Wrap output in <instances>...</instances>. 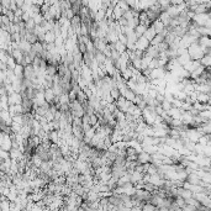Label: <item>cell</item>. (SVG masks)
Wrapping results in <instances>:
<instances>
[{
    "label": "cell",
    "mask_w": 211,
    "mask_h": 211,
    "mask_svg": "<svg viewBox=\"0 0 211 211\" xmlns=\"http://www.w3.org/2000/svg\"><path fill=\"white\" fill-rule=\"evenodd\" d=\"M157 35H158V33L154 31V29H153L152 26H151V27H148V30L146 31V33H144V36H143V37L146 38V39H148L150 42H152L153 39H154V37H156Z\"/></svg>",
    "instance_id": "obj_9"
},
{
    "label": "cell",
    "mask_w": 211,
    "mask_h": 211,
    "mask_svg": "<svg viewBox=\"0 0 211 211\" xmlns=\"http://www.w3.org/2000/svg\"><path fill=\"white\" fill-rule=\"evenodd\" d=\"M200 62H201V64L204 65L205 68L211 67V56H209V55H207V56H205V57H204V58H203Z\"/></svg>",
    "instance_id": "obj_17"
},
{
    "label": "cell",
    "mask_w": 211,
    "mask_h": 211,
    "mask_svg": "<svg viewBox=\"0 0 211 211\" xmlns=\"http://www.w3.org/2000/svg\"><path fill=\"white\" fill-rule=\"evenodd\" d=\"M110 95H111V98H112V99H114L115 101H117L118 99H120L121 94H120V90H118V88L111 89V91H110Z\"/></svg>",
    "instance_id": "obj_16"
},
{
    "label": "cell",
    "mask_w": 211,
    "mask_h": 211,
    "mask_svg": "<svg viewBox=\"0 0 211 211\" xmlns=\"http://www.w3.org/2000/svg\"><path fill=\"white\" fill-rule=\"evenodd\" d=\"M115 49L118 52L120 55H122V53H125V52L127 51V46L126 45H124L122 42H120V41H117L116 43H115Z\"/></svg>",
    "instance_id": "obj_14"
},
{
    "label": "cell",
    "mask_w": 211,
    "mask_h": 211,
    "mask_svg": "<svg viewBox=\"0 0 211 211\" xmlns=\"http://www.w3.org/2000/svg\"><path fill=\"white\" fill-rule=\"evenodd\" d=\"M152 27L154 29V31H156L157 33H162L163 30L165 29V26H164V24H163L161 20H157V21H154V22L152 24Z\"/></svg>",
    "instance_id": "obj_8"
},
{
    "label": "cell",
    "mask_w": 211,
    "mask_h": 211,
    "mask_svg": "<svg viewBox=\"0 0 211 211\" xmlns=\"http://www.w3.org/2000/svg\"><path fill=\"white\" fill-rule=\"evenodd\" d=\"M114 17H115V20L116 21H118L122 16H124V10L120 8V6H116V8H114V15H112Z\"/></svg>",
    "instance_id": "obj_13"
},
{
    "label": "cell",
    "mask_w": 211,
    "mask_h": 211,
    "mask_svg": "<svg viewBox=\"0 0 211 211\" xmlns=\"http://www.w3.org/2000/svg\"><path fill=\"white\" fill-rule=\"evenodd\" d=\"M191 21H195L197 26H206L207 22L210 21V17H209V14H200V15H195V17Z\"/></svg>",
    "instance_id": "obj_2"
},
{
    "label": "cell",
    "mask_w": 211,
    "mask_h": 211,
    "mask_svg": "<svg viewBox=\"0 0 211 211\" xmlns=\"http://www.w3.org/2000/svg\"><path fill=\"white\" fill-rule=\"evenodd\" d=\"M197 43H199L201 47L209 49V48H211V37L210 36H201L199 38V41H197Z\"/></svg>",
    "instance_id": "obj_5"
},
{
    "label": "cell",
    "mask_w": 211,
    "mask_h": 211,
    "mask_svg": "<svg viewBox=\"0 0 211 211\" xmlns=\"http://www.w3.org/2000/svg\"><path fill=\"white\" fill-rule=\"evenodd\" d=\"M138 164H147V163H151L152 162V156L148 154L147 152H142L138 154Z\"/></svg>",
    "instance_id": "obj_4"
},
{
    "label": "cell",
    "mask_w": 211,
    "mask_h": 211,
    "mask_svg": "<svg viewBox=\"0 0 211 211\" xmlns=\"http://www.w3.org/2000/svg\"><path fill=\"white\" fill-rule=\"evenodd\" d=\"M69 106H71V111H72V115L74 117H83L84 116V108H83V105L79 102L78 100L73 101L69 104Z\"/></svg>",
    "instance_id": "obj_1"
},
{
    "label": "cell",
    "mask_w": 211,
    "mask_h": 211,
    "mask_svg": "<svg viewBox=\"0 0 211 211\" xmlns=\"http://www.w3.org/2000/svg\"><path fill=\"white\" fill-rule=\"evenodd\" d=\"M159 20L164 24L165 27H167V26H169L170 22H172V17H170V15L168 14V12H162V15L159 16Z\"/></svg>",
    "instance_id": "obj_11"
},
{
    "label": "cell",
    "mask_w": 211,
    "mask_h": 211,
    "mask_svg": "<svg viewBox=\"0 0 211 211\" xmlns=\"http://www.w3.org/2000/svg\"><path fill=\"white\" fill-rule=\"evenodd\" d=\"M150 46H151V42L148 41V39L144 38V37H141L138 41L136 42V45H135L136 49H141V51H143V52H146V51L150 48Z\"/></svg>",
    "instance_id": "obj_3"
},
{
    "label": "cell",
    "mask_w": 211,
    "mask_h": 211,
    "mask_svg": "<svg viewBox=\"0 0 211 211\" xmlns=\"http://www.w3.org/2000/svg\"><path fill=\"white\" fill-rule=\"evenodd\" d=\"M209 100H210V95L209 94L199 93V95H197V102H200V104H207Z\"/></svg>",
    "instance_id": "obj_15"
},
{
    "label": "cell",
    "mask_w": 211,
    "mask_h": 211,
    "mask_svg": "<svg viewBox=\"0 0 211 211\" xmlns=\"http://www.w3.org/2000/svg\"><path fill=\"white\" fill-rule=\"evenodd\" d=\"M57 39V36L53 31H49V32H46V36H45V42H47L48 45L51 43H55Z\"/></svg>",
    "instance_id": "obj_10"
},
{
    "label": "cell",
    "mask_w": 211,
    "mask_h": 211,
    "mask_svg": "<svg viewBox=\"0 0 211 211\" xmlns=\"http://www.w3.org/2000/svg\"><path fill=\"white\" fill-rule=\"evenodd\" d=\"M45 99H46V102H48L49 105L53 102V100L56 99V94L53 89H45Z\"/></svg>",
    "instance_id": "obj_6"
},
{
    "label": "cell",
    "mask_w": 211,
    "mask_h": 211,
    "mask_svg": "<svg viewBox=\"0 0 211 211\" xmlns=\"http://www.w3.org/2000/svg\"><path fill=\"white\" fill-rule=\"evenodd\" d=\"M177 61L179 62V64L181 65V67H184L185 64H188L190 61H193L191 59V57H190V55H189V52H187V53H184V55H181V56H179L178 58H177Z\"/></svg>",
    "instance_id": "obj_7"
},
{
    "label": "cell",
    "mask_w": 211,
    "mask_h": 211,
    "mask_svg": "<svg viewBox=\"0 0 211 211\" xmlns=\"http://www.w3.org/2000/svg\"><path fill=\"white\" fill-rule=\"evenodd\" d=\"M32 51L35 52V53H36L37 56H39V55H41L42 52L45 51V48H43V45H42V42H37V43L32 45Z\"/></svg>",
    "instance_id": "obj_12"
}]
</instances>
